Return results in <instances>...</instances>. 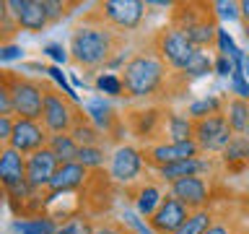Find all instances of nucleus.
Wrapping results in <instances>:
<instances>
[{
  "mask_svg": "<svg viewBox=\"0 0 249 234\" xmlns=\"http://www.w3.org/2000/svg\"><path fill=\"white\" fill-rule=\"evenodd\" d=\"M120 78L124 86V99L145 104H163L190 89V81L182 73H171L148 42L130 55V60L120 70Z\"/></svg>",
  "mask_w": 249,
  "mask_h": 234,
  "instance_id": "f257e3e1",
  "label": "nucleus"
},
{
  "mask_svg": "<svg viewBox=\"0 0 249 234\" xmlns=\"http://www.w3.org/2000/svg\"><path fill=\"white\" fill-rule=\"evenodd\" d=\"M122 50H127V34H120L112 26H107L91 11L81 19V23L70 31L68 55L78 68L86 73H101Z\"/></svg>",
  "mask_w": 249,
  "mask_h": 234,
  "instance_id": "f03ea898",
  "label": "nucleus"
},
{
  "mask_svg": "<svg viewBox=\"0 0 249 234\" xmlns=\"http://www.w3.org/2000/svg\"><path fill=\"white\" fill-rule=\"evenodd\" d=\"M169 26H174L187 42L197 50H210L215 47V34L221 29V21L215 19L213 3H174L169 13Z\"/></svg>",
  "mask_w": 249,
  "mask_h": 234,
  "instance_id": "7ed1b4c3",
  "label": "nucleus"
},
{
  "mask_svg": "<svg viewBox=\"0 0 249 234\" xmlns=\"http://www.w3.org/2000/svg\"><path fill=\"white\" fill-rule=\"evenodd\" d=\"M83 120V107L70 101L57 86L44 81V104H42V125L50 136L70 133Z\"/></svg>",
  "mask_w": 249,
  "mask_h": 234,
  "instance_id": "20e7f679",
  "label": "nucleus"
},
{
  "mask_svg": "<svg viewBox=\"0 0 249 234\" xmlns=\"http://www.w3.org/2000/svg\"><path fill=\"white\" fill-rule=\"evenodd\" d=\"M8 89H11V112L13 117L42 122V104H44V81L31 78L16 70H8Z\"/></svg>",
  "mask_w": 249,
  "mask_h": 234,
  "instance_id": "39448f33",
  "label": "nucleus"
},
{
  "mask_svg": "<svg viewBox=\"0 0 249 234\" xmlns=\"http://www.w3.org/2000/svg\"><path fill=\"white\" fill-rule=\"evenodd\" d=\"M107 177L112 185L124 187L138 185L143 177H148V167L143 161V151L135 143H117L109 148V161H107Z\"/></svg>",
  "mask_w": 249,
  "mask_h": 234,
  "instance_id": "423d86ee",
  "label": "nucleus"
},
{
  "mask_svg": "<svg viewBox=\"0 0 249 234\" xmlns=\"http://www.w3.org/2000/svg\"><path fill=\"white\" fill-rule=\"evenodd\" d=\"M166 104H145L138 109H127L124 112V128L130 136L138 140L140 146H153L166 140Z\"/></svg>",
  "mask_w": 249,
  "mask_h": 234,
  "instance_id": "0eeeda50",
  "label": "nucleus"
},
{
  "mask_svg": "<svg viewBox=\"0 0 249 234\" xmlns=\"http://www.w3.org/2000/svg\"><path fill=\"white\" fill-rule=\"evenodd\" d=\"M91 13L120 34H132L143 26L148 3H143V0H104V3L93 5Z\"/></svg>",
  "mask_w": 249,
  "mask_h": 234,
  "instance_id": "6e6552de",
  "label": "nucleus"
},
{
  "mask_svg": "<svg viewBox=\"0 0 249 234\" xmlns=\"http://www.w3.org/2000/svg\"><path fill=\"white\" fill-rule=\"evenodd\" d=\"M148 44L153 47V52L163 60V65H166L171 73H184L187 62L192 60L195 50H197V47H192L187 42V37H182L174 26H169V23L161 29H156L151 34V39H148Z\"/></svg>",
  "mask_w": 249,
  "mask_h": 234,
  "instance_id": "1a4fd4ad",
  "label": "nucleus"
},
{
  "mask_svg": "<svg viewBox=\"0 0 249 234\" xmlns=\"http://www.w3.org/2000/svg\"><path fill=\"white\" fill-rule=\"evenodd\" d=\"M192 140L197 143L202 156H218L233 140V130L229 128L223 112L210 115L205 120H197L192 128Z\"/></svg>",
  "mask_w": 249,
  "mask_h": 234,
  "instance_id": "9d476101",
  "label": "nucleus"
},
{
  "mask_svg": "<svg viewBox=\"0 0 249 234\" xmlns=\"http://www.w3.org/2000/svg\"><path fill=\"white\" fill-rule=\"evenodd\" d=\"M83 115L93 128H96L101 136L107 138V143H122V128H124V120L122 115H117V109L109 104L104 97H93L89 101H83Z\"/></svg>",
  "mask_w": 249,
  "mask_h": 234,
  "instance_id": "9b49d317",
  "label": "nucleus"
},
{
  "mask_svg": "<svg viewBox=\"0 0 249 234\" xmlns=\"http://www.w3.org/2000/svg\"><path fill=\"white\" fill-rule=\"evenodd\" d=\"M166 193L174 195V198L187 206V211H202L213 206V179L210 177H184L177 179V182L166 185Z\"/></svg>",
  "mask_w": 249,
  "mask_h": 234,
  "instance_id": "f8f14e48",
  "label": "nucleus"
},
{
  "mask_svg": "<svg viewBox=\"0 0 249 234\" xmlns=\"http://www.w3.org/2000/svg\"><path fill=\"white\" fill-rule=\"evenodd\" d=\"M140 151H143V161H145V167L151 172L161 169V167H169V164L182 161V159L202 156L195 140H182V143L161 140V143H153V146H140Z\"/></svg>",
  "mask_w": 249,
  "mask_h": 234,
  "instance_id": "ddd939ff",
  "label": "nucleus"
},
{
  "mask_svg": "<svg viewBox=\"0 0 249 234\" xmlns=\"http://www.w3.org/2000/svg\"><path fill=\"white\" fill-rule=\"evenodd\" d=\"M50 133L44 130V125L39 120H23V117H13V130L8 138V148L18 151L21 156H29L34 151L47 148Z\"/></svg>",
  "mask_w": 249,
  "mask_h": 234,
  "instance_id": "4468645a",
  "label": "nucleus"
},
{
  "mask_svg": "<svg viewBox=\"0 0 249 234\" xmlns=\"http://www.w3.org/2000/svg\"><path fill=\"white\" fill-rule=\"evenodd\" d=\"M89 179H91V172L86 167H81L78 161L60 164L57 172H54L52 179H50V185H47V190H44V203L60 198V195H70V193L86 190Z\"/></svg>",
  "mask_w": 249,
  "mask_h": 234,
  "instance_id": "2eb2a0df",
  "label": "nucleus"
},
{
  "mask_svg": "<svg viewBox=\"0 0 249 234\" xmlns=\"http://www.w3.org/2000/svg\"><path fill=\"white\" fill-rule=\"evenodd\" d=\"M124 195H127V200L132 203V208H135V214L140 218H151L156 214V208L161 206L163 195H166V185H161L156 177H143L138 185L132 187H124Z\"/></svg>",
  "mask_w": 249,
  "mask_h": 234,
  "instance_id": "dca6fc26",
  "label": "nucleus"
},
{
  "mask_svg": "<svg viewBox=\"0 0 249 234\" xmlns=\"http://www.w3.org/2000/svg\"><path fill=\"white\" fill-rule=\"evenodd\" d=\"M8 11H11L18 31H29V34H39L50 26L44 3L42 0H5Z\"/></svg>",
  "mask_w": 249,
  "mask_h": 234,
  "instance_id": "f3484780",
  "label": "nucleus"
},
{
  "mask_svg": "<svg viewBox=\"0 0 249 234\" xmlns=\"http://www.w3.org/2000/svg\"><path fill=\"white\" fill-rule=\"evenodd\" d=\"M190 214H192V211H187V206H182L174 195L166 193V195H163V200H161V206L156 208V214L148 218L145 224L151 226L153 234H174Z\"/></svg>",
  "mask_w": 249,
  "mask_h": 234,
  "instance_id": "a211bd4d",
  "label": "nucleus"
},
{
  "mask_svg": "<svg viewBox=\"0 0 249 234\" xmlns=\"http://www.w3.org/2000/svg\"><path fill=\"white\" fill-rule=\"evenodd\" d=\"M60 161L54 159V154L50 148H42V151H34L26 156V182L29 187H34V190L44 193L47 185H50L52 175L57 172Z\"/></svg>",
  "mask_w": 249,
  "mask_h": 234,
  "instance_id": "6ab92c4d",
  "label": "nucleus"
},
{
  "mask_svg": "<svg viewBox=\"0 0 249 234\" xmlns=\"http://www.w3.org/2000/svg\"><path fill=\"white\" fill-rule=\"evenodd\" d=\"M21 182H26V156L5 146L0 154V187L8 193Z\"/></svg>",
  "mask_w": 249,
  "mask_h": 234,
  "instance_id": "aec40b11",
  "label": "nucleus"
},
{
  "mask_svg": "<svg viewBox=\"0 0 249 234\" xmlns=\"http://www.w3.org/2000/svg\"><path fill=\"white\" fill-rule=\"evenodd\" d=\"M218 164L226 175H244L249 169V146L244 136H233V140L218 154Z\"/></svg>",
  "mask_w": 249,
  "mask_h": 234,
  "instance_id": "412c9836",
  "label": "nucleus"
},
{
  "mask_svg": "<svg viewBox=\"0 0 249 234\" xmlns=\"http://www.w3.org/2000/svg\"><path fill=\"white\" fill-rule=\"evenodd\" d=\"M57 226L60 221L50 214H42V216H31V218H13L11 221V234H57Z\"/></svg>",
  "mask_w": 249,
  "mask_h": 234,
  "instance_id": "4be33fe9",
  "label": "nucleus"
},
{
  "mask_svg": "<svg viewBox=\"0 0 249 234\" xmlns=\"http://www.w3.org/2000/svg\"><path fill=\"white\" fill-rule=\"evenodd\" d=\"M223 117L229 122V128L233 130V136H244L249 128V101L236 99L229 94L223 101Z\"/></svg>",
  "mask_w": 249,
  "mask_h": 234,
  "instance_id": "5701e85b",
  "label": "nucleus"
},
{
  "mask_svg": "<svg viewBox=\"0 0 249 234\" xmlns=\"http://www.w3.org/2000/svg\"><path fill=\"white\" fill-rule=\"evenodd\" d=\"M244 224H247V221H244V216H241L239 211H233V208H229V206H223V208L215 206L213 224H210L202 234H236Z\"/></svg>",
  "mask_w": 249,
  "mask_h": 234,
  "instance_id": "b1692460",
  "label": "nucleus"
},
{
  "mask_svg": "<svg viewBox=\"0 0 249 234\" xmlns=\"http://www.w3.org/2000/svg\"><path fill=\"white\" fill-rule=\"evenodd\" d=\"M192 128H195V122L190 117L182 115V112H174V109L169 107V112H166V140H171V143L192 140Z\"/></svg>",
  "mask_w": 249,
  "mask_h": 234,
  "instance_id": "393cba45",
  "label": "nucleus"
},
{
  "mask_svg": "<svg viewBox=\"0 0 249 234\" xmlns=\"http://www.w3.org/2000/svg\"><path fill=\"white\" fill-rule=\"evenodd\" d=\"M47 148L54 154V159H57L60 164H70V161H75L78 148H81V146L75 143V138L70 136V133H60V136H50Z\"/></svg>",
  "mask_w": 249,
  "mask_h": 234,
  "instance_id": "a878e982",
  "label": "nucleus"
},
{
  "mask_svg": "<svg viewBox=\"0 0 249 234\" xmlns=\"http://www.w3.org/2000/svg\"><path fill=\"white\" fill-rule=\"evenodd\" d=\"M75 161L81 164V167H86L89 172H101L109 161V148L107 146H81Z\"/></svg>",
  "mask_w": 249,
  "mask_h": 234,
  "instance_id": "bb28decb",
  "label": "nucleus"
},
{
  "mask_svg": "<svg viewBox=\"0 0 249 234\" xmlns=\"http://www.w3.org/2000/svg\"><path fill=\"white\" fill-rule=\"evenodd\" d=\"M223 101L226 97H202V99H195L190 107H187V117H190L192 122H197V120H205V117L210 115H218V112H223Z\"/></svg>",
  "mask_w": 249,
  "mask_h": 234,
  "instance_id": "cd10ccee",
  "label": "nucleus"
},
{
  "mask_svg": "<svg viewBox=\"0 0 249 234\" xmlns=\"http://www.w3.org/2000/svg\"><path fill=\"white\" fill-rule=\"evenodd\" d=\"M213 216H215V203L210 208H202V211H192L190 216L182 221V226L174 232V234H202L213 224Z\"/></svg>",
  "mask_w": 249,
  "mask_h": 234,
  "instance_id": "c85d7f7f",
  "label": "nucleus"
},
{
  "mask_svg": "<svg viewBox=\"0 0 249 234\" xmlns=\"http://www.w3.org/2000/svg\"><path fill=\"white\" fill-rule=\"evenodd\" d=\"M93 89H96V94H101V97H114V99H124V86H122V78L120 73H109V70H101V73H96V78H93Z\"/></svg>",
  "mask_w": 249,
  "mask_h": 234,
  "instance_id": "c756f323",
  "label": "nucleus"
},
{
  "mask_svg": "<svg viewBox=\"0 0 249 234\" xmlns=\"http://www.w3.org/2000/svg\"><path fill=\"white\" fill-rule=\"evenodd\" d=\"M70 136L75 138V143H78V146H107V148H109L107 138L101 136V133L93 128L89 120H86V115H83V120L78 122L73 130H70Z\"/></svg>",
  "mask_w": 249,
  "mask_h": 234,
  "instance_id": "7c9ffc66",
  "label": "nucleus"
},
{
  "mask_svg": "<svg viewBox=\"0 0 249 234\" xmlns=\"http://www.w3.org/2000/svg\"><path fill=\"white\" fill-rule=\"evenodd\" d=\"M208 73H213V58L208 55V50H195L192 60L187 62L182 76L190 81V78H205Z\"/></svg>",
  "mask_w": 249,
  "mask_h": 234,
  "instance_id": "2f4dec72",
  "label": "nucleus"
},
{
  "mask_svg": "<svg viewBox=\"0 0 249 234\" xmlns=\"http://www.w3.org/2000/svg\"><path fill=\"white\" fill-rule=\"evenodd\" d=\"M57 234H93V221L89 214H70L65 221H60Z\"/></svg>",
  "mask_w": 249,
  "mask_h": 234,
  "instance_id": "473e14b6",
  "label": "nucleus"
},
{
  "mask_svg": "<svg viewBox=\"0 0 249 234\" xmlns=\"http://www.w3.org/2000/svg\"><path fill=\"white\" fill-rule=\"evenodd\" d=\"M93 234H135V232H132L122 218L104 216V218H99V221H93Z\"/></svg>",
  "mask_w": 249,
  "mask_h": 234,
  "instance_id": "72a5a7b5",
  "label": "nucleus"
},
{
  "mask_svg": "<svg viewBox=\"0 0 249 234\" xmlns=\"http://www.w3.org/2000/svg\"><path fill=\"white\" fill-rule=\"evenodd\" d=\"M18 34V26H16L11 11H8L5 0H0V44L13 42V37Z\"/></svg>",
  "mask_w": 249,
  "mask_h": 234,
  "instance_id": "f704fd0d",
  "label": "nucleus"
},
{
  "mask_svg": "<svg viewBox=\"0 0 249 234\" xmlns=\"http://www.w3.org/2000/svg\"><path fill=\"white\" fill-rule=\"evenodd\" d=\"M42 3L47 11V19H50V26L52 23H60L70 13V8H78V3H62V0H42Z\"/></svg>",
  "mask_w": 249,
  "mask_h": 234,
  "instance_id": "c9c22d12",
  "label": "nucleus"
},
{
  "mask_svg": "<svg viewBox=\"0 0 249 234\" xmlns=\"http://www.w3.org/2000/svg\"><path fill=\"white\" fill-rule=\"evenodd\" d=\"M213 11L218 21H239V3L233 0H218L213 3Z\"/></svg>",
  "mask_w": 249,
  "mask_h": 234,
  "instance_id": "e433bc0d",
  "label": "nucleus"
},
{
  "mask_svg": "<svg viewBox=\"0 0 249 234\" xmlns=\"http://www.w3.org/2000/svg\"><path fill=\"white\" fill-rule=\"evenodd\" d=\"M231 97L249 101V81H247V76H244V70H241V68H236V70H233V76H231Z\"/></svg>",
  "mask_w": 249,
  "mask_h": 234,
  "instance_id": "4c0bfd02",
  "label": "nucleus"
},
{
  "mask_svg": "<svg viewBox=\"0 0 249 234\" xmlns=\"http://www.w3.org/2000/svg\"><path fill=\"white\" fill-rule=\"evenodd\" d=\"M42 52L47 55V58H50V60H54V65H65V62L70 60V55H68V50H65V47H62L60 42H50V44H44L42 47Z\"/></svg>",
  "mask_w": 249,
  "mask_h": 234,
  "instance_id": "58836bf2",
  "label": "nucleus"
},
{
  "mask_svg": "<svg viewBox=\"0 0 249 234\" xmlns=\"http://www.w3.org/2000/svg\"><path fill=\"white\" fill-rule=\"evenodd\" d=\"M215 47H218V55H229V58L236 52V42H233V37L223 26L218 29V34H215Z\"/></svg>",
  "mask_w": 249,
  "mask_h": 234,
  "instance_id": "ea45409f",
  "label": "nucleus"
},
{
  "mask_svg": "<svg viewBox=\"0 0 249 234\" xmlns=\"http://www.w3.org/2000/svg\"><path fill=\"white\" fill-rule=\"evenodd\" d=\"M0 115H11V89H8V70H0Z\"/></svg>",
  "mask_w": 249,
  "mask_h": 234,
  "instance_id": "a19ab883",
  "label": "nucleus"
},
{
  "mask_svg": "<svg viewBox=\"0 0 249 234\" xmlns=\"http://www.w3.org/2000/svg\"><path fill=\"white\" fill-rule=\"evenodd\" d=\"M213 73L221 78H231L233 76V60L229 55H215L213 58Z\"/></svg>",
  "mask_w": 249,
  "mask_h": 234,
  "instance_id": "79ce46f5",
  "label": "nucleus"
},
{
  "mask_svg": "<svg viewBox=\"0 0 249 234\" xmlns=\"http://www.w3.org/2000/svg\"><path fill=\"white\" fill-rule=\"evenodd\" d=\"M23 58V47L16 44V42H8V44H0V62H16Z\"/></svg>",
  "mask_w": 249,
  "mask_h": 234,
  "instance_id": "37998d69",
  "label": "nucleus"
},
{
  "mask_svg": "<svg viewBox=\"0 0 249 234\" xmlns=\"http://www.w3.org/2000/svg\"><path fill=\"white\" fill-rule=\"evenodd\" d=\"M11 130H13V117L11 115H0V143L3 146H8Z\"/></svg>",
  "mask_w": 249,
  "mask_h": 234,
  "instance_id": "c03bdc74",
  "label": "nucleus"
},
{
  "mask_svg": "<svg viewBox=\"0 0 249 234\" xmlns=\"http://www.w3.org/2000/svg\"><path fill=\"white\" fill-rule=\"evenodd\" d=\"M241 37H244V42L249 44V21H241Z\"/></svg>",
  "mask_w": 249,
  "mask_h": 234,
  "instance_id": "a18cd8bd",
  "label": "nucleus"
},
{
  "mask_svg": "<svg viewBox=\"0 0 249 234\" xmlns=\"http://www.w3.org/2000/svg\"><path fill=\"white\" fill-rule=\"evenodd\" d=\"M241 70H244V76H247V81H249V52L244 55V65H241Z\"/></svg>",
  "mask_w": 249,
  "mask_h": 234,
  "instance_id": "49530a36",
  "label": "nucleus"
},
{
  "mask_svg": "<svg viewBox=\"0 0 249 234\" xmlns=\"http://www.w3.org/2000/svg\"><path fill=\"white\" fill-rule=\"evenodd\" d=\"M236 234H249V224H244V226H241V229H239Z\"/></svg>",
  "mask_w": 249,
  "mask_h": 234,
  "instance_id": "de8ad7c7",
  "label": "nucleus"
},
{
  "mask_svg": "<svg viewBox=\"0 0 249 234\" xmlns=\"http://www.w3.org/2000/svg\"><path fill=\"white\" fill-rule=\"evenodd\" d=\"M3 203H5V190L0 187V206H3Z\"/></svg>",
  "mask_w": 249,
  "mask_h": 234,
  "instance_id": "09e8293b",
  "label": "nucleus"
},
{
  "mask_svg": "<svg viewBox=\"0 0 249 234\" xmlns=\"http://www.w3.org/2000/svg\"><path fill=\"white\" fill-rule=\"evenodd\" d=\"M244 138H247V146H249V133H244Z\"/></svg>",
  "mask_w": 249,
  "mask_h": 234,
  "instance_id": "8fccbe9b",
  "label": "nucleus"
},
{
  "mask_svg": "<svg viewBox=\"0 0 249 234\" xmlns=\"http://www.w3.org/2000/svg\"><path fill=\"white\" fill-rule=\"evenodd\" d=\"M3 148H5V146H3V143H0V154H3Z\"/></svg>",
  "mask_w": 249,
  "mask_h": 234,
  "instance_id": "3c124183",
  "label": "nucleus"
}]
</instances>
